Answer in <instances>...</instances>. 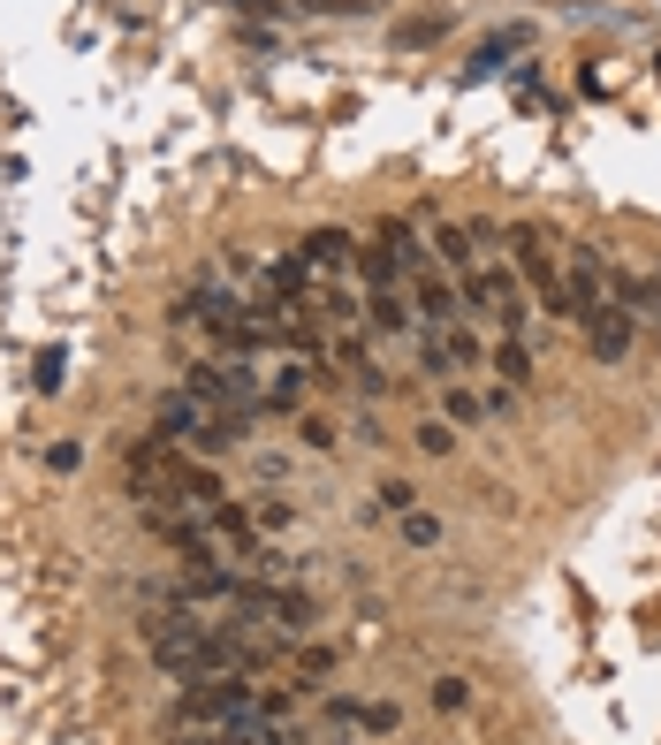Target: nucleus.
Wrapping results in <instances>:
<instances>
[{"instance_id":"nucleus-16","label":"nucleus","mask_w":661,"mask_h":745,"mask_svg":"<svg viewBox=\"0 0 661 745\" xmlns=\"http://www.w3.org/2000/svg\"><path fill=\"white\" fill-rule=\"evenodd\" d=\"M357 275H365V290H396V275H403V267H396L388 252H357Z\"/></svg>"},{"instance_id":"nucleus-27","label":"nucleus","mask_w":661,"mask_h":745,"mask_svg":"<svg viewBox=\"0 0 661 745\" xmlns=\"http://www.w3.org/2000/svg\"><path fill=\"white\" fill-rule=\"evenodd\" d=\"M251 525H259V533H282V525H290V502H259Z\"/></svg>"},{"instance_id":"nucleus-13","label":"nucleus","mask_w":661,"mask_h":745,"mask_svg":"<svg viewBox=\"0 0 661 745\" xmlns=\"http://www.w3.org/2000/svg\"><path fill=\"white\" fill-rule=\"evenodd\" d=\"M495 373L509 381V388H524V381H532V350H524L517 335H501V350H495Z\"/></svg>"},{"instance_id":"nucleus-12","label":"nucleus","mask_w":661,"mask_h":745,"mask_svg":"<svg viewBox=\"0 0 661 745\" xmlns=\"http://www.w3.org/2000/svg\"><path fill=\"white\" fill-rule=\"evenodd\" d=\"M609 298L624 304L632 319H639V312H661V290H654V282H639V275H609Z\"/></svg>"},{"instance_id":"nucleus-2","label":"nucleus","mask_w":661,"mask_h":745,"mask_svg":"<svg viewBox=\"0 0 661 745\" xmlns=\"http://www.w3.org/2000/svg\"><path fill=\"white\" fill-rule=\"evenodd\" d=\"M464 298L480 304V312H487V319H495L501 335H517V327H524V319H532V312H524V304H517V290H509V275H487V267H472V282H464Z\"/></svg>"},{"instance_id":"nucleus-9","label":"nucleus","mask_w":661,"mask_h":745,"mask_svg":"<svg viewBox=\"0 0 661 745\" xmlns=\"http://www.w3.org/2000/svg\"><path fill=\"white\" fill-rule=\"evenodd\" d=\"M472 244H480V236H472L464 221H441V229H434V259H441V267H472V259H480Z\"/></svg>"},{"instance_id":"nucleus-7","label":"nucleus","mask_w":661,"mask_h":745,"mask_svg":"<svg viewBox=\"0 0 661 745\" xmlns=\"http://www.w3.org/2000/svg\"><path fill=\"white\" fill-rule=\"evenodd\" d=\"M350 252H357V244H350V236H342V229H312V236H305V244H297V259H305V267H312V275H328V267H342V259H350Z\"/></svg>"},{"instance_id":"nucleus-28","label":"nucleus","mask_w":661,"mask_h":745,"mask_svg":"<svg viewBox=\"0 0 661 745\" xmlns=\"http://www.w3.org/2000/svg\"><path fill=\"white\" fill-rule=\"evenodd\" d=\"M357 723H365V731H396V723H403V715H396V708H388V700H373V708H357Z\"/></svg>"},{"instance_id":"nucleus-23","label":"nucleus","mask_w":661,"mask_h":745,"mask_svg":"<svg viewBox=\"0 0 661 745\" xmlns=\"http://www.w3.org/2000/svg\"><path fill=\"white\" fill-rule=\"evenodd\" d=\"M350 381H357V388H365V396H380V388H388V373H380V365H373V358H350Z\"/></svg>"},{"instance_id":"nucleus-4","label":"nucleus","mask_w":661,"mask_h":745,"mask_svg":"<svg viewBox=\"0 0 661 745\" xmlns=\"http://www.w3.org/2000/svg\"><path fill=\"white\" fill-rule=\"evenodd\" d=\"M586 350H593L601 365H616V358L632 350V312H624V304H601V312L586 319Z\"/></svg>"},{"instance_id":"nucleus-1","label":"nucleus","mask_w":661,"mask_h":745,"mask_svg":"<svg viewBox=\"0 0 661 745\" xmlns=\"http://www.w3.org/2000/svg\"><path fill=\"white\" fill-rule=\"evenodd\" d=\"M259 700H251V677H198V685H182V723H236V715H251Z\"/></svg>"},{"instance_id":"nucleus-24","label":"nucleus","mask_w":661,"mask_h":745,"mask_svg":"<svg viewBox=\"0 0 661 745\" xmlns=\"http://www.w3.org/2000/svg\"><path fill=\"white\" fill-rule=\"evenodd\" d=\"M480 419V396L472 388H449V427H472Z\"/></svg>"},{"instance_id":"nucleus-19","label":"nucleus","mask_w":661,"mask_h":745,"mask_svg":"<svg viewBox=\"0 0 661 745\" xmlns=\"http://www.w3.org/2000/svg\"><path fill=\"white\" fill-rule=\"evenodd\" d=\"M418 449H426V456H449V449H457V427H449V419H426V427H418Z\"/></svg>"},{"instance_id":"nucleus-6","label":"nucleus","mask_w":661,"mask_h":745,"mask_svg":"<svg viewBox=\"0 0 661 745\" xmlns=\"http://www.w3.org/2000/svg\"><path fill=\"white\" fill-rule=\"evenodd\" d=\"M175 502H190V510H221V479H213L198 456H175Z\"/></svg>"},{"instance_id":"nucleus-26","label":"nucleus","mask_w":661,"mask_h":745,"mask_svg":"<svg viewBox=\"0 0 661 745\" xmlns=\"http://www.w3.org/2000/svg\"><path fill=\"white\" fill-rule=\"evenodd\" d=\"M61 365H69L61 350H38V373H31V381H38V388H61Z\"/></svg>"},{"instance_id":"nucleus-18","label":"nucleus","mask_w":661,"mask_h":745,"mask_svg":"<svg viewBox=\"0 0 661 745\" xmlns=\"http://www.w3.org/2000/svg\"><path fill=\"white\" fill-rule=\"evenodd\" d=\"M441 31H449V15H418V23H403V31H396V46H434Z\"/></svg>"},{"instance_id":"nucleus-31","label":"nucleus","mask_w":661,"mask_h":745,"mask_svg":"<svg viewBox=\"0 0 661 745\" xmlns=\"http://www.w3.org/2000/svg\"><path fill=\"white\" fill-rule=\"evenodd\" d=\"M654 290H661V275H654Z\"/></svg>"},{"instance_id":"nucleus-10","label":"nucleus","mask_w":661,"mask_h":745,"mask_svg":"<svg viewBox=\"0 0 661 745\" xmlns=\"http://www.w3.org/2000/svg\"><path fill=\"white\" fill-rule=\"evenodd\" d=\"M524 38H532L524 23H509V31H495V38H487V46L472 54V77H495V69L509 61V54H517V46H524Z\"/></svg>"},{"instance_id":"nucleus-14","label":"nucleus","mask_w":661,"mask_h":745,"mask_svg":"<svg viewBox=\"0 0 661 745\" xmlns=\"http://www.w3.org/2000/svg\"><path fill=\"white\" fill-rule=\"evenodd\" d=\"M365 319H373V327H380V335H396V327H403V319H411V304L396 298V290H373V298H365Z\"/></svg>"},{"instance_id":"nucleus-15","label":"nucleus","mask_w":661,"mask_h":745,"mask_svg":"<svg viewBox=\"0 0 661 745\" xmlns=\"http://www.w3.org/2000/svg\"><path fill=\"white\" fill-rule=\"evenodd\" d=\"M228 745H282V723H267V715L251 708V715H236V723H228Z\"/></svg>"},{"instance_id":"nucleus-8","label":"nucleus","mask_w":661,"mask_h":745,"mask_svg":"<svg viewBox=\"0 0 661 745\" xmlns=\"http://www.w3.org/2000/svg\"><path fill=\"white\" fill-rule=\"evenodd\" d=\"M418 319L426 327H457V290L441 275H418Z\"/></svg>"},{"instance_id":"nucleus-20","label":"nucleus","mask_w":661,"mask_h":745,"mask_svg":"<svg viewBox=\"0 0 661 745\" xmlns=\"http://www.w3.org/2000/svg\"><path fill=\"white\" fill-rule=\"evenodd\" d=\"M403 540H411V548H434V540H441V525H434L426 510H403Z\"/></svg>"},{"instance_id":"nucleus-11","label":"nucleus","mask_w":661,"mask_h":745,"mask_svg":"<svg viewBox=\"0 0 661 745\" xmlns=\"http://www.w3.org/2000/svg\"><path fill=\"white\" fill-rule=\"evenodd\" d=\"M380 252H388V259H396L403 275H426V267H418L426 252H418V236H411V221H388V229H380Z\"/></svg>"},{"instance_id":"nucleus-22","label":"nucleus","mask_w":661,"mask_h":745,"mask_svg":"<svg viewBox=\"0 0 661 745\" xmlns=\"http://www.w3.org/2000/svg\"><path fill=\"white\" fill-rule=\"evenodd\" d=\"M297 670H305V685H320V677L334 670V647H305V654H297Z\"/></svg>"},{"instance_id":"nucleus-21","label":"nucleus","mask_w":661,"mask_h":745,"mask_svg":"<svg viewBox=\"0 0 661 745\" xmlns=\"http://www.w3.org/2000/svg\"><path fill=\"white\" fill-rule=\"evenodd\" d=\"M464 700H472V685H464V677H441V685H434V708H441V715H457Z\"/></svg>"},{"instance_id":"nucleus-25","label":"nucleus","mask_w":661,"mask_h":745,"mask_svg":"<svg viewBox=\"0 0 661 745\" xmlns=\"http://www.w3.org/2000/svg\"><path fill=\"white\" fill-rule=\"evenodd\" d=\"M305 15H357V8H380V0H297Z\"/></svg>"},{"instance_id":"nucleus-5","label":"nucleus","mask_w":661,"mask_h":745,"mask_svg":"<svg viewBox=\"0 0 661 745\" xmlns=\"http://www.w3.org/2000/svg\"><path fill=\"white\" fill-rule=\"evenodd\" d=\"M205 525H213V540H221L236 563H259V556H267V548H259V525H251L244 510H228V502H221V510H205Z\"/></svg>"},{"instance_id":"nucleus-29","label":"nucleus","mask_w":661,"mask_h":745,"mask_svg":"<svg viewBox=\"0 0 661 745\" xmlns=\"http://www.w3.org/2000/svg\"><path fill=\"white\" fill-rule=\"evenodd\" d=\"M380 502H388V510H396V517H403V510H418V494H411V487H403V479H388V487H380Z\"/></svg>"},{"instance_id":"nucleus-3","label":"nucleus","mask_w":661,"mask_h":745,"mask_svg":"<svg viewBox=\"0 0 661 745\" xmlns=\"http://www.w3.org/2000/svg\"><path fill=\"white\" fill-rule=\"evenodd\" d=\"M418 365H426L434 381H449V373H464V365H480V342H472L464 327H434V335L418 342Z\"/></svg>"},{"instance_id":"nucleus-30","label":"nucleus","mask_w":661,"mask_h":745,"mask_svg":"<svg viewBox=\"0 0 661 745\" xmlns=\"http://www.w3.org/2000/svg\"><path fill=\"white\" fill-rule=\"evenodd\" d=\"M297 434H305V442H312V449H334V427H328V419H305Z\"/></svg>"},{"instance_id":"nucleus-17","label":"nucleus","mask_w":661,"mask_h":745,"mask_svg":"<svg viewBox=\"0 0 661 745\" xmlns=\"http://www.w3.org/2000/svg\"><path fill=\"white\" fill-rule=\"evenodd\" d=\"M305 388H312V373H305V365H290V373L274 381V396H267V404H274V411H297V404H305Z\"/></svg>"}]
</instances>
